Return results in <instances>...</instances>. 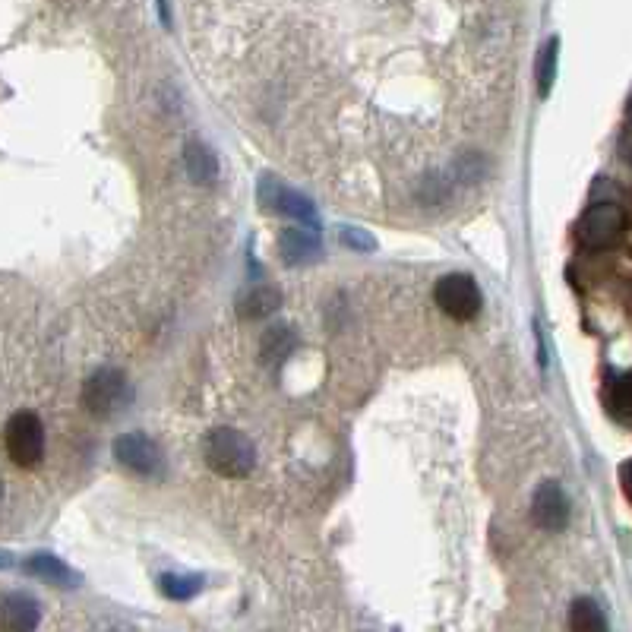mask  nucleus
<instances>
[{
  "label": "nucleus",
  "mask_w": 632,
  "mask_h": 632,
  "mask_svg": "<svg viewBox=\"0 0 632 632\" xmlns=\"http://www.w3.org/2000/svg\"><path fill=\"white\" fill-rule=\"evenodd\" d=\"M111 632H117V629H111Z\"/></svg>",
  "instance_id": "nucleus-24"
},
{
  "label": "nucleus",
  "mask_w": 632,
  "mask_h": 632,
  "mask_svg": "<svg viewBox=\"0 0 632 632\" xmlns=\"http://www.w3.org/2000/svg\"><path fill=\"white\" fill-rule=\"evenodd\" d=\"M114 459L121 462L136 478H162L165 474V449L149 433H121L114 440Z\"/></svg>",
  "instance_id": "nucleus-6"
},
{
  "label": "nucleus",
  "mask_w": 632,
  "mask_h": 632,
  "mask_svg": "<svg viewBox=\"0 0 632 632\" xmlns=\"http://www.w3.org/2000/svg\"><path fill=\"white\" fill-rule=\"evenodd\" d=\"M623 228H626V212L614 203H598L576 222V241L588 250H607L620 241Z\"/></svg>",
  "instance_id": "nucleus-7"
},
{
  "label": "nucleus",
  "mask_w": 632,
  "mask_h": 632,
  "mask_svg": "<svg viewBox=\"0 0 632 632\" xmlns=\"http://www.w3.org/2000/svg\"><path fill=\"white\" fill-rule=\"evenodd\" d=\"M342 241L351 247V250H364V253H373L377 250V241H373V234L361 231V228H345L342 231Z\"/></svg>",
  "instance_id": "nucleus-20"
},
{
  "label": "nucleus",
  "mask_w": 632,
  "mask_h": 632,
  "mask_svg": "<svg viewBox=\"0 0 632 632\" xmlns=\"http://www.w3.org/2000/svg\"><path fill=\"white\" fill-rule=\"evenodd\" d=\"M203 459H206L209 471H215L219 478L237 481V478H247V474L253 471L256 449L241 430L212 427L203 437Z\"/></svg>",
  "instance_id": "nucleus-1"
},
{
  "label": "nucleus",
  "mask_w": 632,
  "mask_h": 632,
  "mask_svg": "<svg viewBox=\"0 0 632 632\" xmlns=\"http://www.w3.org/2000/svg\"><path fill=\"white\" fill-rule=\"evenodd\" d=\"M206 579L196 576V572H165V576H158V588H162V595L171 601H190L203 591Z\"/></svg>",
  "instance_id": "nucleus-16"
},
{
  "label": "nucleus",
  "mask_w": 632,
  "mask_h": 632,
  "mask_svg": "<svg viewBox=\"0 0 632 632\" xmlns=\"http://www.w3.org/2000/svg\"><path fill=\"white\" fill-rule=\"evenodd\" d=\"M569 632H610L607 617L591 598H576L569 604Z\"/></svg>",
  "instance_id": "nucleus-15"
},
{
  "label": "nucleus",
  "mask_w": 632,
  "mask_h": 632,
  "mask_svg": "<svg viewBox=\"0 0 632 632\" xmlns=\"http://www.w3.org/2000/svg\"><path fill=\"white\" fill-rule=\"evenodd\" d=\"M620 484H623V490H626V497L632 500V459L620 468Z\"/></svg>",
  "instance_id": "nucleus-21"
},
{
  "label": "nucleus",
  "mask_w": 632,
  "mask_h": 632,
  "mask_svg": "<svg viewBox=\"0 0 632 632\" xmlns=\"http://www.w3.org/2000/svg\"><path fill=\"white\" fill-rule=\"evenodd\" d=\"M4 446L16 468H38L45 459V424L35 411H16L4 427Z\"/></svg>",
  "instance_id": "nucleus-3"
},
{
  "label": "nucleus",
  "mask_w": 632,
  "mask_h": 632,
  "mask_svg": "<svg viewBox=\"0 0 632 632\" xmlns=\"http://www.w3.org/2000/svg\"><path fill=\"white\" fill-rule=\"evenodd\" d=\"M279 253L291 266L301 263H316L323 256V241L316 231H304V228H285L279 234Z\"/></svg>",
  "instance_id": "nucleus-10"
},
{
  "label": "nucleus",
  "mask_w": 632,
  "mask_h": 632,
  "mask_svg": "<svg viewBox=\"0 0 632 632\" xmlns=\"http://www.w3.org/2000/svg\"><path fill=\"white\" fill-rule=\"evenodd\" d=\"M13 563V553H7V550H0V569L4 566H10Z\"/></svg>",
  "instance_id": "nucleus-22"
},
{
  "label": "nucleus",
  "mask_w": 632,
  "mask_h": 632,
  "mask_svg": "<svg viewBox=\"0 0 632 632\" xmlns=\"http://www.w3.org/2000/svg\"><path fill=\"white\" fill-rule=\"evenodd\" d=\"M256 200H260V206L272 215H288V219L304 222L313 231H320V215H316V206L307 200L304 193L285 187L282 181H275L272 174L260 177V184H256Z\"/></svg>",
  "instance_id": "nucleus-5"
},
{
  "label": "nucleus",
  "mask_w": 632,
  "mask_h": 632,
  "mask_svg": "<svg viewBox=\"0 0 632 632\" xmlns=\"http://www.w3.org/2000/svg\"><path fill=\"white\" fill-rule=\"evenodd\" d=\"M83 408L98 421H111L124 414L133 402V386L124 370L117 367H98L92 377L83 383Z\"/></svg>",
  "instance_id": "nucleus-2"
},
{
  "label": "nucleus",
  "mask_w": 632,
  "mask_h": 632,
  "mask_svg": "<svg viewBox=\"0 0 632 632\" xmlns=\"http://www.w3.org/2000/svg\"><path fill=\"white\" fill-rule=\"evenodd\" d=\"M484 174H487V165H484V155H478V152H468V155L459 158L456 165H452V181L456 184L474 187V184L484 181Z\"/></svg>",
  "instance_id": "nucleus-19"
},
{
  "label": "nucleus",
  "mask_w": 632,
  "mask_h": 632,
  "mask_svg": "<svg viewBox=\"0 0 632 632\" xmlns=\"http://www.w3.org/2000/svg\"><path fill=\"white\" fill-rule=\"evenodd\" d=\"M26 572L35 579H42L48 585H57V588H73L79 585V576L64 563L51 557V553H32V557L26 560Z\"/></svg>",
  "instance_id": "nucleus-13"
},
{
  "label": "nucleus",
  "mask_w": 632,
  "mask_h": 632,
  "mask_svg": "<svg viewBox=\"0 0 632 632\" xmlns=\"http://www.w3.org/2000/svg\"><path fill=\"white\" fill-rule=\"evenodd\" d=\"M294 348H298V335H294L291 326L279 323V326L266 329L263 342H260V358H263L266 367H279L291 358Z\"/></svg>",
  "instance_id": "nucleus-14"
},
{
  "label": "nucleus",
  "mask_w": 632,
  "mask_h": 632,
  "mask_svg": "<svg viewBox=\"0 0 632 632\" xmlns=\"http://www.w3.org/2000/svg\"><path fill=\"white\" fill-rule=\"evenodd\" d=\"M433 301H437V307L449 316V320H459V323L474 320L484 307L478 282L465 272L443 275V279L433 285Z\"/></svg>",
  "instance_id": "nucleus-4"
},
{
  "label": "nucleus",
  "mask_w": 632,
  "mask_h": 632,
  "mask_svg": "<svg viewBox=\"0 0 632 632\" xmlns=\"http://www.w3.org/2000/svg\"><path fill=\"white\" fill-rule=\"evenodd\" d=\"M282 307V291L275 285H250L241 298H237V316L241 320H263Z\"/></svg>",
  "instance_id": "nucleus-12"
},
{
  "label": "nucleus",
  "mask_w": 632,
  "mask_h": 632,
  "mask_svg": "<svg viewBox=\"0 0 632 632\" xmlns=\"http://www.w3.org/2000/svg\"><path fill=\"white\" fill-rule=\"evenodd\" d=\"M604 402L620 421H632V373H623V377H614L607 383Z\"/></svg>",
  "instance_id": "nucleus-18"
},
{
  "label": "nucleus",
  "mask_w": 632,
  "mask_h": 632,
  "mask_svg": "<svg viewBox=\"0 0 632 632\" xmlns=\"http://www.w3.org/2000/svg\"><path fill=\"white\" fill-rule=\"evenodd\" d=\"M0 503H4V481H0Z\"/></svg>",
  "instance_id": "nucleus-23"
},
{
  "label": "nucleus",
  "mask_w": 632,
  "mask_h": 632,
  "mask_svg": "<svg viewBox=\"0 0 632 632\" xmlns=\"http://www.w3.org/2000/svg\"><path fill=\"white\" fill-rule=\"evenodd\" d=\"M42 620V607L29 595H4L0 598V632H35Z\"/></svg>",
  "instance_id": "nucleus-9"
},
{
  "label": "nucleus",
  "mask_w": 632,
  "mask_h": 632,
  "mask_svg": "<svg viewBox=\"0 0 632 632\" xmlns=\"http://www.w3.org/2000/svg\"><path fill=\"white\" fill-rule=\"evenodd\" d=\"M531 519L547 535H557L569 525V497L557 481H544L531 497Z\"/></svg>",
  "instance_id": "nucleus-8"
},
{
  "label": "nucleus",
  "mask_w": 632,
  "mask_h": 632,
  "mask_svg": "<svg viewBox=\"0 0 632 632\" xmlns=\"http://www.w3.org/2000/svg\"><path fill=\"white\" fill-rule=\"evenodd\" d=\"M557 61H560V38L553 35L544 42L541 54H538V64H535V83H538V95L547 98L553 89V79H557Z\"/></svg>",
  "instance_id": "nucleus-17"
},
{
  "label": "nucleus",
  "mask_w": 632,
  "mask_h": 632,
  "mask_svg": "<svg viewBox=\"0 0 632 632\" xmlns=\"http://www.w3.org/2000/svg\"><path fill=\"white\" fill-rule=\"evenodd\" d=\"M181 155H184V174L190 184L196 187L215 184V177H219V158H215V152L203 140H187Z\"/></svg>",
  "instance_id": "nucleus-11"
}]
</instances>
